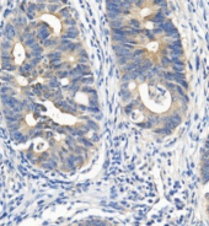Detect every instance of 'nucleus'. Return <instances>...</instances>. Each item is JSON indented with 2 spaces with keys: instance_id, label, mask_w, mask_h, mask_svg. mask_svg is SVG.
Masks as SVG:
<instances>
[{
  "instance_id": "1",
  "label": "nucleus",
  "mask_w": 209,
  "mask_h": 226,
  "mask_svg": "<svg viewBox=\"0 0 209 226\" xmlns=\"http://www.w3.org/2000/svg\"><path fill=\"white\" fill-rule=\"evenodd\" d=\"M38 31H37V38L42 41V43L44 41H47L49 39V36H51V30L49 27L46 25V24H39L38 26Z\"/></svg>"
},
{
  "instance_id": "2",
  "label": "nucleus",
  "mask_w": 209,
  "mask_h": 226,
  "mask_svg": "<svg viewBox=\"0 0 209 226\" xmlns=\"http://www.w3.org/2000/svg\"><path fill=\"white\" fill-rule=\"evenodd\" d=\"M16 37V28L12 24H8L5 27V39L12 41V38Z\"/></svg>"
},
{
  "instance_id": "3",
  "label": "nucleus",
  "mask_w": 209,
  "mask_h": 226,
  "mask_svg": "<svg viewBox=\"0 0 209 226\" xmlns=\"http://www.w3.org/2000/svg\"><path fill=\"white\" fill-rule=\"evenodd\" d=\"M14 24L16 25V27H25V26H27V17L26 16H16V18H14Z\"/></svg>"
},
{
  "instance_id": "4",
  "label": "nucleus",
  "mask_w": 209,
  "mask_h": 226,
  "mask_svg": "<svg viewBox=\"0 0 209 226\" xmlns=\"http://www.w3.org/2000/svg\"><path fill=\"white\" fill-rule=\"evenodd\" d=\"M57 166H58V162L53 161L52 159H49L48 161L43 162V165H42V167L46 168V170H54V168H57Z\"/></svg>"
},
{
  "instance_id": "5",
  "label": "nucleus",
  "mask_w": 209,
  "mask_h": 226,
  "mask_svg": "<svg viewBox=\"0 0 209 226\" xmlns=\"http://www.w3.org/2000/svg\"><path fill=\"white\" fill-rule=\"evenodd\" d=\"M48 58H49V60L51 61H56V60H62V53L60 52H58V51H54V52H51L48 55H47Z\"/></svg>"
},
{
  "instance_id": "6",
  "label": "nucleus",
  "mask_w": 209,
  "mask_h": 226,
  "mask_svg": "<svg viewBox=\"0 0 209 226\" xmlns=\"http://www.w3.org/2000/svg\"><path fill=\"white\" fill-rule=\"evenodd\" d=\"M151 20L155 22V24H159V26H160V25H162V24H164V22H165V16L162 15V14H160V12H159V14H156V15H155V16H154Z\"/></svg>"
},
{
  "instance_id": "7",
  "label": "nucleus",
  "mask_w": 209,
  "mask_h": 226,
  "mask_svg": "<svg viewBox=\"0 0 209 226\" xmlns=\"http://www.w3.org/2000/svg\"><path fill=\"white\" fill-rule=\"evenodd\" d=\"M160 64H161V66L172 65V60H171V58H169L167 55H162V57L160 58Z\"/></svg>"
},
{
  "instance_id": "8",
  "label": "nucleus",
  "mask_w": 209,
  "mask_h": 226,
  "mask_svg": "<svg viewBox=\"0 0 209 226\" xmlns=\"http://www.w3.org/2000/svg\"><path fill=\"white\" fill-rule=\"evenodd\" d=\"M160 122V117L157 115H150L149 118H148V124L149 125H153V124H157Z\"/></svg>"
},
{
  "instance_id": "9",
  "label": "nucleus",
  "mask_w": 209,
  "mask_h": 226,
  "mask_svg": "<svg viewBox=\"0 0 209 226\" xmlns=\"http://www.w3.org/2000/svg\"><path fill=\"white\" fill-rule=\"evenodd\" d=\"M172 69H174V71H175V73L181 74V73L183 71V69H184L183 63L181 61V63H177V64H172Z\"/></svg>"
},
{
  "instance_id": "10",
  "label": "nucleus",
  "mask_w": 209,
  "mask_h": 226,
  "mask_svg": "<svg viewBox=\"0 0 209 226\" xmlns=\"http://www.w3.org/2000/svg\"><path fill=\"white\" fill-rule=\"evenodd\" d=\"M12 48V41H8V39H5L3 43H2V51H9V49H11Z\"/></svg>"
},
{
  "instance_id": "11",
  "label": "nucleus",
  "mask_w": 209,
  "mask_h": 226,
  "mask_svg": "<svg viewBox=\"0 0 209 226\" xmlns=\"http://www.w3.org/2000/svg\"><path fill=\"white\" fill-rule=\"evenodd\" d=\"M48 87H49V88H58V87H59V81H58V79H57L56 76H53V78L49 80Z\"/></svg>"
},
{
  "instance_id": "12",
  "label": "nucleus",
  "mask_w": 209,
  "mask_h": 226,
  "mask_svg": "<svg viewBox=\"0 0 209 226\" xmlns=\"http://www.w3.org/2000/svg\"><path fill=\"white\" fill-rule=\"evenodd\" d=\"M8 128L11 133H15V131H19L20 128H21V124L20 123H9L8 124Z\"/></svg>"
},
{
  "instance_id": "13",
  "label": "nucleus",
  "mask_w": 209,
  "mask_h": 226,
  "mask_svg": "<svg viewBox=\"0 0 209 226\" xmlns=\"http://www.w3.org/2000/svg\"><path fill=\"white\" fill-rule=\"evenodd\" d=\"M22 137H24V134H22L20 130L19 131H15V133H11V138L14 140H16L17 143H20V140L22 139Z\"/></svg>"
},
{
  "instance_id": "14",
  "label": "nucleus",
  "mask_w": 209,
  "mask_h": 226,
  "mask_svg": "<svg viewBox=\"0 0 209 226\" xmlns=\"http://www.w3.org/2000/svg\"><path fill=\"white\" fill-rule=\"evenodd\" d=\"M9 84H6V85H3V87L0 88V92H2L3 95L4 94H8V95H10V92H12L14 90H12V87H10V86H8Z\"/></svg>"
},
{
  "instance_id": "15",
  "label": "nucleus",
  "mask_w": 209,
  "mask_h": 226,
  "mask_svg": "<svg viewBox=\"0 0 209 226\" xmlns=\"http://www.w3.org/2000/svg\"><path fill=\"white\" fill-rule=\"evenodd\" d=\"M0 78H2V80L6 81V84H10L14 81V76H11L10 74H2L0 75Z\"/></svg>"
},
{
  "instance_id": "16",
  "label": "nucleus",
  "mask_w": 209,
  "mask_h": 226,
  "mask_svg": "<svg viewBox=\"0 0 209 226\" xmlns=\"http://www.w3.org/2000/svg\"><path fill=\"white\" fill-rule=\"evenodd\" d=\"M3 70H6V71H14L16 70V66L10 63V64H3Z\"/></svg>"
},
{
  "instance_id": "17",
  "label": "nucleus",
  "mask_w": 209,
  "mask_h": 226,
  "mask_svg": "<svg viewBox=\"0 0 209 226\" xmlns=\"http://www.w3.org/2000/svg\"><path fill=\"white\" fill-rule=\"evenodd\" d=\"M43 46H44V47H53V46H57V41L49 38V39H47V41L43 42Z\"/></svg>"
},
{
  "instance_id": "18",
  "label": "nucleus",
  "mask_w": 209,
  "mask_h": 226,
  "mask_svg": "<svg viewBox=\"0 0 209 226\" xmlns=\"http://www.w3.org/2000/svg\"><path fill=\"white\" fill-rule=\"evenodd\" d=\"M59 15L63 16V17H65V20H66V18H70V14H69V10H68L66 8L62 9V10L59 11Z\"/></svg>"
},
{
  "instance_id": "19",
  "label": "nucleus",
  "mask_w": 209,
  "mask_h": 226,
  "mask_svg": "<svg viewBox=\"0 0 209 226\" xmlns=\"http://www.w3.org/2000/svg\"><path fill=\"white\" fill-rule=\"evenodd\" d=\"M37 42H36V38L33 37V38H31V39H27V41H25V46H27L29 48H31L32 46H35Z\"/></svg>"
},
{
  "instance_id": "20",
  "label": "nucleus",
  "mask_w": 209,
  "mask_h": 226,
  "mask_svg": "<svg viewBox=\"0 0 209 226\" xmlns=\"http://www.w3.org/2000/svg\"><path fill=\"white\" fill-rule=\"evenodd\" d=\"M129 60H132V58H128V57H121V58H118V63L121 65H124V64L127 65Z\"/></svg>"
},
{
  "instance_id": "21",
  "label": "nucleus",
  "mask_w": 209,
  "mask_h": 226,
  "mask_svg": "<svg viewBox=\"0 0 209 226\" xmlns=\"http://www.w3.org/2000/svg\"><path fill=\"white\" fill-rule=\"evenodd\" d=\"M22 66H24V70H25V73H26V74L31 73V71H32V69H33V66H32L30 63H29V64H24Z\"/></svg>"
},
{
  "instance_id": "22",
  "label": "nucleus",
  "mask_w": 209,
  "mask_h": 226,
  "mask_svg": "<svg viewBox=\"0 0 209 226\" xmlns=\"http://www.w3.org/2000/svg\"><path fill=\"white\" fill-rule=\"evenodd\" d=\"M57 75H58V78L63 79V78H65V76L69 75V71H66V70H59V71L57 73Z\"/></svg>"
},
{
  "instance_id": "23",
  "label": "nucleus",
  "mask_w": 209,
  "mask_h": 226,
  "mask_svg": "<svg viewBox=\"0 0 209 226\" xmlns=\"http://www.w3.org/2000/svg\"><path fill=\"white\" fill-rule=\"evenodd\" d=\"M48 9H49V11H51L52 14H54L56 11H58L59 6H58L57 4H52V5H49V6H48Z\"/></svg>"
},
{
  "instance_id": "24",
  "label": "nucleus",
  "mask_w": 209,
  "mask_h": 226,
  "mask_svg": "<svg viewBox=\"0 0 209 226\" xmlns=\"http://www.w3.org/2000/svg\"><path fill=\"white\" fill-rule=\"evenodd\" d=\"M41 59H42V57H38V58H33V59H31V61H30V64L32 65V66H36L39 61H41Z\"/></svg>"
},
{
  "instance_id": "25",
  "label": "nucleus",
  "mask_w": 209,
  "mask_h": 226,
  "mask_svg": "<svg viewBox=\"0 0 209 226\" xmlns=\"http://www.w3.org/2000/svg\"><path fill=\"white\" fill-rule=\"evenodd\" d=\"M31 137H30V135H26V134H24V137H22V139L20 140V143H26L29 139H30Z\"/></svg>"
},
{
  "instance_id": "26",
  "label": "nucleus",
  "mask_w": 209,
  "mask_h": 226,
  "mask_svg": "<svg viewBox=\"0 0 209 226\" xmlns=\"http://www.w3.org/2000/svg\"><path fill=\"white\" fill-rule=\"evenodd\" d=\"M19 71H20L21 75H26V73H25V70H24V66H22V65L19 68Z\"/></svg>"
},
{
  "instance_id": "27",
  "label": "nucleus",
  "mask_w": 209,
  "mask_h": 226,
  "mask_svg": "<svg viewBox=\"0 0 209 226\" xmlns=\"http://www.w3.org/2000/svg\"><path fill=\"white\" fill-rule=\"evenodd\" d=\"M208 141H209V137H208Z\"/></svg>"
}]
</instances>
